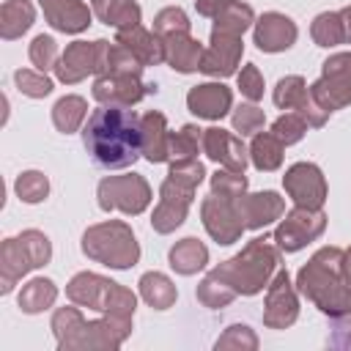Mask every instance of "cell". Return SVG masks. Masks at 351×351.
<instances>
[{"mask_svg": "<svg viewBox=\"0 0 351 351\" xmlns=\"http://www.w3.org/2000/svg\"><path fill=\"white\" fill-rule=\"evenodd\" d=\"M82 143L96 165L110 170L129 167L143 156L140 118L129 107L101 104L82 126Z\"/></svg>", "mask_w": 351, "mask_h": 351, "instance_id": "1", "label": "cell"}, {"mask_svg": "<svg viewBox=\"0 0 351 351\" xmlns=\"http://www.w3.org/2000/svg\"><path fill=\"white\" fill-rule=\"evenodd\" d=\"M296 291L329 318L351 315V282H346L343 277V250H315L296 274Z\"/></svg>", "mask_w": 351, "mask_h": 351, "instance_id": "2", "label": "cell"}, {"mask_svg": "<svg viewBox=\"0 0 351 351\" xmlns=\"http://www.w3.org/2000/svg\"><path fill=\"white\" fill-rule=\"evenodd\" d=\"M280 252H282V250H280L277 244H271V239L258 236V239L247 241V244L241 247V252H236L233 258L222 261V263L214 266L211 271H214L222 282H228V285L236 291V296H255V293H261V291L271 282V277L282 269Z\"/></svg>", "mask_w": 351, "mask_h": 351, "instance_id": "3", "label": "cell"}, {"mask_svg": "<svg viewBox=\"0 0 351 351\" xmlns=\"http://www.w3.org/2000/svg\"><path fill=\"white\" fill-rule=\"evenodd\" d=\"M80 247L90 261H96L107 269H118V271L132 269L140 261L137 236H134L132 225H126L123 219H107V222L90 225L82 233Z\"/></svg>", "mask_w": 351, "mask_h": 351, "instance_id": "4", "label": "cell"}, {"mask_svg": "<svg viewBox=\"0 0 351 351\" xmlns=\"http://www.w3.org/2000/svg\"><path fill=\"white\" fill-rule=\"evenodd\" d=\"M66 296L74 304L96 310L101 315L134 318V310H137V296L126 285H121L110 277H101L96 271H77L66 282Z\"/></svg>", "mask_w": 351, "mask_h": 351, "instance_id": "5", "label": "cell"}, {"mask_svg": "<svg viewBox=\"0 0 351 351\" xmlns=\"http://www.w3.org/2000/svg\"><path fill=\"white\" fill-rule=\"evenodd\" d=\"M99 208L101 211H121L126 217H137L151 206V184L140 173L107 176L96 186Z\"/></svg>", "mask_w": 351, "mask_h": 351, "instance_id": "6", "label": "cell"}, {"mask_svg": "<svg viewBox=\"0 0 351 351\" xmlns=\"http://www.w3.org/2000/svg\"><path fill=\"white\" fill-rule=\"evenodd\" d=\"M313 99L326 110H343L351 104V52H335L321 63V77L310 85Z\"/></svg>", "mask_w": 351, "mask_h": 351, "instance_id": "7", "label": "cell"}, {"mask_svg": "<svg viewBox=\"0 0 351 351\" xmlns=\"http://www.w3.org/2000/svg\"><path fill=\"white\" fill-rule=\"evenodd\" d=\"M326 230V214L324 208H304L293 206L280 217V225L274 228V244L282 252H299L310 241H315Z\"/></svg>", "mask_w": 351, "mask_h": 351, "instance_id": "8", "label": "cell"}, {"mask_svg": "<svg viewBox=\"0 0 351 351\" xmlns=\"http://www.w3.org/2000/svg\"><path fill=\"white\" fill-rule=\"evenodd\" d=\"M129 335H132V318L101 315L96 321H82V326L71 335L63 351H115Z\"/></svg>", "mask_w": 351, "mask_h": 351, "instance_id": "9", "label": "cell"}, {"mask_svg": "<svg viewBox=\"0 0 351 351\" xmlns=\"http://www.w3.org/2000/svg\"><path fill=\"white\" fill-rule=\"evenodd\" d=\"M299 318V296L296 285L291 282L288 269H280L271 282L266 285V299H263V326L269 329H288Z\"/></svg>", "mask_w": 351, "mask_h": 351, "instance_id": "10", "label": "cell"}, {"mask_svg": "<svg viewBox=\"0 0 351 351\" xmlns=\"http://www.w3.org/2000/svg\"><path fill=\"white\" fill-rule=\"evenodd\" d=\"M192 200H195V189L186 186V184H181V181H173L167 176L162 181V186H159V203L154 206L151 228L156 233H173L176 228L184 225Z\"/></svg>", "mask_w": 351, "mask_h": 351, "instance_id": "11", "label": "cell"}, {"mask_svg": "<svg viewBox=\"0 0 351 351\" xmlns=\"http://www.w3.org/2000/svg\"><path fill=\"white\" fill-rule=\"evenodd\" d=\"M282 186H285L288 197L293 200V206H304V208H324L326 195H329L326 178L315 162L291 165L282 176Z\"/></svg>", "mask_w": 351, "mask_h": 351, "instance_id": "12", "label": "cell"}, {"mask_svg": "<svg viewBox=\"0 0 351 351\" xmlns=\"http://www.w3.org/2000/svg\"><path fill=\"white\" fill-rule=\"evenodd\" d=\"M200 219H203L206 233L217 244H222V247L236 244L241 239V233L247 230L244 222H241V217H239V211H236V200L219 197L214 192L208 197H203V203H200Z\"/></svg>", "mask_w": 351, "mask_h": 351, "instance_id": "13", "label": "cell"}, {"mask_svg": "<svg viewBox=\"0 0 351 351\" xmlns=\"http://www.w3.org/2000/svg\"><path fill=\"white\" fill-rule=\"evenodd\" d=\"M241 55H244V41L241 36H230V33H219V30H211V41L203 52V60H200V71L208 74V77H230L236 74L239 63H241Z\"/></svg>", "mask_w": 351, "mask_h": 351, "instance_id": "14", "label": "cell"}, {"mask_svg": "<svg viewBox=\"0 0 351 351\" xmlns=\"http://www.w3.org/2000/svg\"><path fill=\"white\" fill-rule=\"evenodd\" d=\"M296 36H299V27L291 16L280 14V11H266L255 19L252 25V38H255V47L261 52H285L296 44Z\"/></svg>", "mask_w": 351, "mask_h": 351, "instance_id": "15", "label": "cell"}, {"mask_svg": "<svg viewBox=\"0 0 351 351\" xmlns=\"http://www.w3.org/2000/svg\"><path fill=\"white\" fill-rule=\"evenodd\" d=\"M151 85H145L137 74H99L93 80V99L99 104H115V107H132L137 104Z\"/></svg>", "mask_w": 351, "mask_h": 351, "instance_id": "16", "label": "cell"}, {"mask_svg": "<svg viewBox=\"0 0 351 351\" xmlns=\"http://www.w3.org/2000/svg\"><path fill=\"white\" fill-rule=\"evenodd\" d=\"M203 154L211 162H217L228 170H239V173H244L247 162H250V148L241 143V137H236L233 132H228L222 126L203 129Z\"/></svg>", "mask_w": 351, "mask_h": 351, "instance_id": "17", "label": "cell"}, {"mask_svg": "<svg viewBox=\"0 0 351 351\" xmlns=\"http://www.w3.org/2000/svg\"><path fill=\"white\" fill-rule=\"evenodd\" d=\"M99 71V41H71L55 66V77L63 85H77Z\"/></svg>", "mask_w": 351, "mask_h": 351, "instance_id": "18", "label": "cell"}, {"mask_svg": "<svg viewBox=\"0 0 351 351\" xmlns=\"http://www.w3.org/2000/svg\"><path fill=\"white\" fill-rule=\"evenodd\" d=\"M236 211H239L247 230H261V228L277 222L285 214V200L271 189L244 192L241 197H236Z\"/></svg>", "mask_w": 351, "mask_h": 351, "instance_id": "19", "label": "cell"}, {"mask_svg": "<svg viewBox=\"0 0 351 351\" xmlns=\"http://www.w3.org/2000/svg\"><path fill=\"white\" fill-rule=\"evenodd\" d=\"M186 107L192 115L206 118V121H219L233 110V90L225 82H200L189 88L186 93Z\"/></svg>", "mask_w": 351, "mask_h": 351, "instance_id": "20", "label": "cell"}, {"mask_svg": "<svg viewBox=\"0 0 351 351\" xmlns=\"http://www.w3.org/2000/svg\"><path fill=\"white\" fill-rule=\"evenodd\" d=\"M38 8L58 33H82L93 19V8H88L82 0H38Z\"/></svg>", "mask_w": 351, "mask_h": 351, "instance_id": "21", "label": "cell"}, {"mask_svg": "<svg viewBox=\"0 0 351 351\" xmlns=\"http://www.w3.org/2000/svg\"><path fill=\"white\" fill-rule=\"evenodd\" d=\"M140 145H143V156L151 165L170 162V132H167V118L162 112L151 110L140 118Z\"/></svg>", "mask_w": 351, "mask_h": 351, "instance_id": "22", "label": "cell"}, {"mask_svg": "<svg viewBox=\"0 0 351 351\" xmlns=\"http://www.w3.org/2000/svg\"><path fill=\"white\" fill-rule=\"evenodd\" d=\"M115 41L123 44L143 66H159V63H165V41L154 30H145L143 25L118 30L115 33Z\"/></svg>", "mask_w": 351, "mask_h": 351, "instance_id": "23", "label": "cell"}, {"mask_svg": "<svg viewBox=\"0 0 351 351\" xmlns=\"http://www.w3.org/2000/svg\"><path fill=\"white\" fill-rule=\"evenodd\" d=\"M165 41V63L178 71V74H192L200 71V60H203V44L192 36V33H176L162 38Z\"/></svg>", "mask_w": 351, "mask_h": 351, "instance_id": "24", "label": "cell"}, {"mask_svg": "<svg viewBox=\"0 0 351 351\" xmlns=\"http://www.w3.org/2000/svg\"><path fill=\"white\" fill-rule=\"evenodd\" d=\"M33 269H36V263H33V258L27 255V250L22 247L19 236L5 239V241L0 244V293H11L14 285H16L27 271H33Z\"/></svg>", "mask_w": 351, "mask_h": 351, "instance_id": "25", "label": "cell"}, {"mask_svg": "<svg viewBox=\"0 0 351 351\" xmlns=\"http://www.w3.org/2000/svg\"><path fill=\"white\" fill-rule=\"evenodd\" d=\"M167 263L176 274H184V277H192L197 274L206 263H208V247L195 239V236H186L181 241H176L167 252Z\"/></svg>", "mask_w": 351, "mask_h": 351, "instance_id": "26", "label": "cell"}, {"mask_svg": "<svg viewBox=\"0 0 351 351\" xmlns=\"http://www.w3.org/2000/svg\"><path fill=\"white\" fill-rule=\"evenodd\" d=\"M90 8H93V16L101 25L115 27V30L134 27L143 19V11H140L137 0H90Z\"/></svg>", "mask_w": 351, "mask_h": 351, "instance_id": "27", "label": "cell"}, {"mask_svg": "<svg viewBox=\"0 0 351 351\" xmlns=\"http://www.w3.org/2000/svg\"><path fill=\"white\" fill-rule=\"evenodd\" d=\"M36 22V8L27 0H5L0 5V36L5 41H14L25 36Z\"/></svg>", "mask_w": 351, "mask_h": 351, "instance_id": "28", "label": "cell"}, {"mask_svg": "<svg viewBox=\"0 0 351 351\" xmlns=\"http://www.w3.org/2000/svg\"><path fill=\"white\" fill-rule=\"evenodd\" d=\"M58 299V285L49 280V277H33L22 285L19 296H16V304L22 313L27 315H36V313H44L55 304Z\"/></svg>", "mask_w": 351, "mask_h": 351, "instance_id": "29", "label": "cell"}, {"mask_svg": "<svg viewBox=\"0 0 351 351\" xmlns=\"http://www.w3.org/2000/svg\"><path fill=\"white\" fill-rule=\"evenodd\" d=\"M137 285H140L143 302L148 307H154V310H170L176 304V299H178V291H176L173 280L167 274H162V271H145Z\"/></svg>", "mask_w": 351, "mask_h": 351, "instance_id": "30", "label": "cell"}, {"mask_svg": "<svg viewBox=\"0 0 351 351\" xmlns=\"http://www.w3.org/2000/svg\"><path fill=\"white\" fill-rule=\"evenodd\" d=\"M282 154H285V145H282L271 132H258V134H252V143H250V162L255 165V170H261V173L280 170V167H282Z\"/></svg>", "mask_w": 351, "mask_h": 351, "instance_id": "31", "label": "cell"}, {"mask_svg": "<svg viewBox=\"0 0 351 351\" xmlns=\"http://www.w3.org/2000/svg\"><path fill=\"white\" fill-rule=\"evenodd\" d=\"M252 25H255V11L247 3H241V0H228L219 8V14L214 16L211 30L230 33V36H244Z\"/></svg>", "mask_w": 351, "mask_h": 351, "instance_id": "32", "label": "cell"}, {"mask_svg": "<svg viewBox=\"0 0 351 351\" xmlns=\"http://www.w3.org/2000/svg\"><path fill=\"white\" fill-rule=\"evenodd\" d=\"M85 118H88V101H85L82 96L69 93V96H60V99L52 104V123H55V129L63 132V134L77 132V129L85 123Z\"/></svg>", "mask_w": 351, "mask_h": 351, "instance_id": "33", "label": "cell"}, {"mask_svg": "<svg viewBox=\"0 0 351 351\" xmlns=\"http://www.w3.org/2000/svg\"><path fill=\"white\" fill-rule=\"evenodd\" d=\"M310 36L324 49L337 47V44H346V27H343L340 11H321L313 19V25H310Z\"/></svg>", "mask_w": 351, "mask_h": 351, "instance_id": "34", "label": "cell"}, {"mask_svg": "<svg viewBox=\"0 0 351 351\" xmlns=\"http://www.w3.org/2000/svg\"><path fill=\"white\" fill-rule=\"evenodd\" d=\"M195 296H197V302H200L203 307H208V310H219V307H228V304L236 299V291H233L228 282H222L214 271H208V274L197 282Z\"/></svg>", "mask_w": 351, "mask_h": 351, "instance_id": "35", "label": "cell"}, {"mask_svg": "<svg viewBox=\"0 0 351 351\" xmlns=\"http://www.w3.org/2000/svg\"><path fill=\"white\" fill-rule=\"evenodd\" d=\"M307 93H310V85L304 82V77L288 74V77H282V80L274 85L271 101H274L280 110H299L302 101L307 99Z\"/></svg>", "mask_w": 351, "mask_h": 351, "instance_id": "36", "label": "cell"}, {"mask_svg": "<svg viewBox=\"0 0 351 351\" xmlns=\"http://www.w3.org/2000/svg\"><path fill=\"white\" fill-rule=\"evenodd\" d=\"M203 151V129L195 123H184L178 132H170V162L192 159Z\"/></svg>", "mask_w": 351, "mask_h": 351, "instance_id": "37", "label": "cell"}, {"mask_svg": "<svg viewBox=\"0 0 351 351\" xmlns=\"http://www.w3.org/2000/svg\"><path fill=\"white\" fill-rule=\"evenodd\" d=\"M14 192L22 203H41L49 195V178L41 170H25L14 181Z\"/></svg>", "mask_w": 351, "mask_h": 351, "instance_id": "38", "label": "cell"}, {"mask_svg": "<svg viewBox=\"0 0 351 351\" xmlns=\"http://www.w3.org/2000/svg\"><path fill=\"white\" fill-rule=\"evenodd\" d=\"M82 321H85V315L80 313V304H77V307H58V310L52 313L49 329H52V335H55L60 351L66 348V343L71 340V335L82 326Z\"/></svg>", "mask_w": 351, "mask_h": 351, "instance_id": "39", "label": "cell"}, {"mask_svg": "<svg viewBox=\"0 0 351 351\" xmlns=\"http://www.w3.org/2000/svg\"><path fill=\"white\" fill-rule=\"evenodd\" d=\"M230 121H233V129L241 137H252V134H258L263 129L266 115L255 101H241L236 110H230Z\"/></svg>", "mask_w": 351, "mask_h": 351, "instance_id": "40", "label": "cell"}, {"mask_svg": "<svg viewBox=\"0 0 351 351\" xmlns=\"http://www.w3.org/2000/svg\"><path fill=\"white\" fill-rule=\"evenodd\" d=\"M14 82L19 93H25L27 99H44L52 93V80L47 77V71H38V69H16Z\"/></svg>", "mask_w": 351, "mask_h": 351, "instance_id": "41", "label": "cell"}, {"mask_svg": "<svg viewBox=\"0 0 351 351\" xmlns=\"http://www.w3.org/2000/svg\"><path fill=\"white\" fill-rule=\"evenodd\" d=\"M189 27H192V22H189L186 11L178 5H167L154 16V33L159 38H167L176 33H189Z\"/></svg>", "mask_w": 351, "mask_h": 351, "instance_id": "42", "label": "cell"}, {"mask_svg": "<svg viewBox=\"0 0 351 351\" xmlns=\"http://www.w3.org/2000/svg\"><path fill=\"white\" fill-rule=\"evenodd\" d=\"M27 55H30V63L38 69V71H49L58 66L60 60V52H58V41L52 36H36L27 47Z\"/></svg>", "mask_w": 351, "mask_h": 351, "instance_id": "43", "label": "cell"}, {"mask_svg": "<svg viewBox=\"0 0 351 351\" xmlns=\"http://www.w3.org/2000/svg\"><path fill=\"white\" fill-rule=\"evenodd\" d=\"M307 121L293 110V112H282L274 123H271V134L282 143V145H293V143H299L304 134H307Z\"/></svg>", "mask_w": 351, "mask_h": 351, "instance_id": "44", "label": "cell"}, {"mask_svg": "<svg viewBox=\"0 0 351 351\" xmlns=\"http://www.w3.org/2000/svg\"><path fill=\"white\" fill-rule=\"evenodd\" d=\"M211 192L219 195V197L236 200V197H241V195L247 192V176L239 173V170L222 167V170H217V173L211 176Z\"/></svg>", "mask_w": 351, "mask_h": 351, "instance_id": "45", "label": "cell"}, {"mask_svg": "<svg viewBox=\"0 0 351 351\" xmlns=\"http://www.w3.org/2000/svg\"><path fill=\"white\" fill-rule=\"evenodd\" d=\"M214 348L219 351V348H241V351H255L258 348V335L247 326V324H233V326H228L219 337H217V343H214Z\"/></svg>", "mask_w": 351, "mask_h": 351, "instance_id": "46", "label": "cell"}, {"mask_svg": "<svg viewBox=\"0 0 351 351\" xmlns=\"http://www.w3.org/2000/svg\"><path fill=\"white\" fill-rule=\"evenodd\" d=\"M167 176L173 181H181V184L197 189L203 184V178H206V167H203V162L197 156H192V159H173Z\"/></svg>", "mask_w": 351, "mask_h": 351, "instance_id": "47", "label": "cell"}, {"mask_svg": "<svg viewBox=\"0 0 351 351\" xmlns=\"http://www.w3.org/2000/svg\"><path fill=\"white\" fill-rule=\"evenodd\" d=\"M236 82H239V90H241V96H244L247 101L263 99V77H261V71H258L255 63L241 66V71L236 74Z\"/></svg>", "mask_w": 351, "mask_h": 351, "instance_id": "48", "label": "cell"}, {"mask_svg": "<svg viewBox=\"0 0 351 351\" xmlns=\"http://www.w3.org/2000/svg\"><path fill=\"white\" fill-rule=\"evenodd\" d=\"M296 112H299V115L307 121V126H313V129H321V126L329 121V115H332V112H326V110L313 99V93H307V99L302 101V107H299Z\"/></svg>", "mask_w": 351, "mask_h": 351, "instance_id": "49", "label": "cell"}, {"mask_svg": "<svg viewBox=\"0 0 351 351\" xmlns=\"http://www.w3.org/2000/svg\"><path fill=\"white\" fill-rule=\"evenodd\" d=\"M225 3H228V0H195V8H197V14H200V16L214 19Z\"/></svg>", "mask_w": 351, "mask_h": 351, "instance_id": "50", "label": "cell"}, {"mask_svg": "<svg viewBox=\"0 0 351 351\" xmlns=\"http://www.w3.org/2000/svg\"><path fill=\"white\" fill-rule=\"evenodd\" d=\"M340 16H343V27H346V41L351 44V5L340 8Z\"/></svg>", "mask_w": 351, "mask_h": 351, "instance_id": "51", "label": "cell"}, {"mask_svg": "<svg viewBox=\"0 0 351 351\" xmlns=\"http://www.w3.org/2000/svg\"><path fill=\"white\" fill-rule=\"evenodd\" d=\"M343 277H346V282H351V247L343 250Z\"/></svg>", "mask_w": 351, "mask_h": 351, "instance_id": "52", "label": "cell"}]
</instances>
